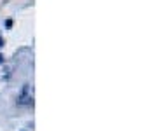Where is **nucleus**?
I'll use <instances>...</instances> for the list:
<instances>
[{"instance_id": "nucleus-1", "label": "nucleus", "mask_w": 150, "mask_h": 131, "mask_svg": "<svg viewBox=\"0 0 150 131\" xmlns=\"http://www.w3.org/2000/svg\"><path fill=\"white\" fill-rule=\"evenodd\" d=\"M33 101V87L30 84H25L18 94V105H30Z\"/></svg>"}, {"instance_id": "nucleus-2", "label": "nucleus", "mask_w": 150, "mask_h": 131, "mask_svg": "<svg viewBox=\"0 0 150 131\" xmlns=\"http://www.w3.org/2000/svg\"><path fill=\"white\" fill-rule=\"evenodd\" d=\"M2 59H4V58H2V56H0V61H2Z\"/></svg>"}]
</instances>
